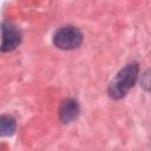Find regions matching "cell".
<instances>
[{
	"label": "cell",
	"mask_w": 151,
	"mask_h": 151,
	"mask_svg": "<svg viewBox=\"0 0 151 151\" xmlns=\"http://www.w3.org/2000/svg\"><path fill=\"white\" fill-rule=\"evenodd\" d=\"M17 123L12 116H1L0 118V132L1 136H12L15 131Z\"/></svg>",
	"instance_id": "cell-5"
},
{
	"label": "cell",
	"mask_w": 151,
	"mask_h": 151,
	"mask_svg": "<svg viewBox=\"0 0 151 151\" xmlns=\"http://www.w3.org/2000/svg\"><path fill=\"white\" fill-rule=\"evenodd\" d=\"M140 86L143 88H145L146 91H150L151 92V68H149L147 71H145V73L142 76Z\"/></svg>",
	"instance_id": "cell-6"
},
{
	"label": "cell",
	"mask_w": 151,
	"mask_h": 151,
	"mask_svg": "<svg viewBox=\"0 0 151 151\" xmlns=\"http://www.w3.org/2000/svg\"><path fill=\"white\" fill-rule=\"evenodd\" d=\"M83 42L81 32L74 26H63L53 34V44L59 50L70 51L79 47Z\"/></svg>",
	"instance_id": "cell-2"
},
{
	"label": "cell",
	"mask_w": 151,
	"mask_h": 151,
	"mask_svg": "<svg viewBox=\"0 0 151 151\" xmlns=\"http://www.w3.org/2000/svg\"><path fill=\"white\" fill-rule=\"evenodd\" d=\"M80 109H79V104L76 99L73 98H67L65 99L60 107H59V116L63 123L68 124L73 120H76L79 116Z\"/></svg>",
	"instance_id": "cell-4"
},
{
	"label": "cell",
	"mask_w": 151,
	"mask_h": 151,
	"mask_svg": "<svg viewBox=\"0 0 151 151\" xmlns=\"http://www.w3.org/2000/svg\"><path fill=\"white\" fill-rule=\"evenodd\" d=\"M139 66L137 63H130L124 66L111 80L107 87V93L112 99L123 98L134 85L138 78Z\"/></svg>",
	"instance_id": "cell-1"
},
{
	"label": "cell",
	"mask_w": 151,
	"mask_h": 151,
	"mask_svg": "<svg viewBox=\"0 0 151 151\" xmlns=\"http://www.w3.org/2000/svg\"><path fill=\"white\" fill-rule=\"evenodd\" d=\"M1 51L9 52L15 50L21 42V33L12 22L5 21L1 25Z\"/></svg>",
	"instance_id": "cell-3"
}]
</instances>
